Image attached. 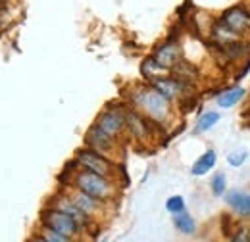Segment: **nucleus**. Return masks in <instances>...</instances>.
<instances>
[{"label":"nucleus","mask_w":250,"mask_h":242,"mask_svg":"<svg viewBox=\"0 0 250 242\" xmlns=\"http://www.w3.org/2000/svg\"><path fill=\"white\" fill-rule=\"evenodd\" d=\"M129 100L133 108H137L156 125H164L171 118V100H167L162 92H158L150 83L135 85L131 89Z\"/></svg>","instance_id":"nucleus-1"},{"label":"nucleus","mask_w":250,"mask_h":242,"mask_svg":"<svg viewBox=\"0 0 250 242\" xmlns=\"http://www.w3.org/2000/svg\"><path fill=\"white\" fill-rule=\"evenodd\" d=\"M69 173H73L69 186H73L81 192H87L89 196H93L100 202H108L114 198V194H116L114 179L102 177L98 173H93L89 169H81V167H77V171H69Z\"/></svg>","instance_id":"nucleus-2"},{"label":"nucleus","mask_w":250,"mask_h":242,"mask_svg":"<svg viewBox=\"0 0 250 242\" xmlns=\"http://www.w3.org/2000/svg\"><path fill=\"white\" fill-rule=\"evenodd\" d=\"M75 163L81 167V169H89L93 173H98L102 177H108V179H114L118 175V165L102 152H96L89 146L85 148H79L75 152Z\"/></svg>","instance_id":"nucleus-3"},{"label":"nucleus","mask_w":250,"mask_h":242,"mask_svg":"<svg viewBox=\"0 0 250 242\" xmlns=\"http://www.w3.org/2000/svg\"><path fill=\"white\" fill-rule=\"evenodd\" d=\"M41 225H44L48 229H54V231H58L62 235H67V237H73V239L79 237L81 229H83L75 217L60 212L56 208H50V206L41 212Z\"/></svg>","instance_id":"nucleus-4"},{"label":"nucleus","mask_w":250,"mask_h":242,"mask_svg":"<svg viewBox=\"0 0 250 242\" xmlns=\"http://www.w3.org/2000/svg\"><path fill=\"white\" fill-rule=\"evenodd\" d=\"M160 127L154 121H150L145 114H141L137 108H129L127 106V112H125V131L139 142H145V141H150V137L154 135V129Z\"/></svg>","instance_id":"nucleus-5"},{"label":"nucleus","mask_w":250,"mask_h":242,"mask_svg":"<svg viewBox=\"0 0 250 242\" xmlns=\"http://www.w3.org/2000/svg\"><path fill=\"white\" fill-rule=\"evenodd\" d=\"M218 20L237 35H241L243 39L250 35V8L247 4H233L225 8Z\"/></svg>","instance_id":"nucleus-6"},{"label":"nucleus","mask_w":250,"mask_h":242,"mask_svg":"<svg viewBox=\"0 0 250 242\" xmlns=\"http://www.w3.org/2000/svg\"><path fill=\"white\" fill-rule=\"evenodd\" d=\"M125 112H127V106H112V108H106L98 118H96V125L108 133L110 137L114 139H120L125 131Z\"/></svg>","instance_id":"nucleus-7"},{"label":"nucleus","mask_w":250,"mask_h":242,"mask_svg":"<svg viewBox=\"0 0 250 242\" xmlns=\"http://www.w3.org/2000/svg\"><path fill=\"white\" fill-rule=\"evenodd\" d=\"M158 92H162L167 100H183L190 96L188 91H190V83L187 81H181L177 79L175 75H166V77H160L156 81L150 83Z\"/></svg>","instance_id":"nucleus-8"},{"label":"nucleus","mask_w":250,"mask_h":242,"mask_svg":"<svg viewBox=\"0 0 250 242\" xmlns=\"http://www.w3.org/2000/svg\"><path fill=\"white\" fill-rule=\"evenodd\" d=\"M152 56L156 58V61L160 63V65H164L166 69L171 71L179 61L183 60V48H181V42L175 40V39H167L166 42H162L156 50H154Z\"/></svg>","instance_id":"nucleus-9"},{"label":"nucleus","mask_w":250,"mask_h":242,"mask_svg":"<svg viewBox=\"0 0 250 242\" xmlns=\"http://www.w3.org/2000/svg\"><path fill=\"white\" fill-rule=\"evenodd\" d=\"M116 144H118V139L110 137L108 133H104L96 123H93L85 135V146L93 148L96 152H102L106 156H110L112 152L116 150Z\"/></svg>","instance_id":"nucleus-10"},{"label":"nucleus","mask_w":250,"mask_h":242,"mask_svg":"<svg viewBox=\"0 0 250 242\" xmlns=\"http://www.w3.org/2000/svg\"><path fill=\"white\" fill-rule=\"evenodd\" d=\"M50 208H56V210H60V212L67 213V215H71V217H75L83 229H87V227L91 225V219H93V217H89L85 212H81V210L77 208V204L69 198V194L63 192V190L52 196V200H50Z\"/></svg>","instance_id":"nucleus-11"},{"label":"nucleus","mask_w":250,"mask_h":242,"mask_svg":"<svg viewBox=\"0 0 250 242\" xmlns=\"http://www.w3.org/2000/svg\"><path fill=\"white\" fill-rule=\"evenodd\" d=\"M208 37H210V42H212L216 48L229 46V44H235V42L243 40L241 35H237L235 31H231L227 25H223L218 18H216V21H214V25H212V29H210V35H208Z\"/></svg>","instance_id":"nucleus-12"},{"label":"nucleus","mask_w":250,"mask_h":242,"mask_svg":"<svg viewBox=\"0 0 250 242\" xmlns=\"http://www.w3.org/2000/svg\"><path fill=\"white\" fill-rule=\"evenodd\" d=\"M67 194H69V198L77 204V208L81 210V212H85L89 217H94L96 213L102 210V206H104V202H100V200H96L93 196H89L87 192H81V190H77V188H69V190H65Z\"/></svg>","instance_id":"nucleus-13"},{"label":"nucleus","mask_w":250,"mask_h":242,"mask_svg":"<svg viewBox=\"0 0 250 242\" xmlns=\"http://www.w3.org/2000/svg\"><path fill=\"white\" fill-rule=\"evenodd\" d=\"M225 202L227 206L237 213L239 217L250 219V194L243 190H229L225 192Z\"/></svg>","instance_id":"nucleus-14"},{"label":"nucleus","mask_w":250,"mask_h":242,"mask_svg":"<svg viewBox=\"0 0 250 242\" xmlns=\"http://www.w3.org/2000/svg\"><path fill=\"white\" fill-rule=\"evenodd\" d=\"M247 96V89L245 87H229L225 91H221L216 96V104L221 110H229L233 106H237L241 100H245Z\"/></svg>","instance_id":"nucleus-15"},{"label":"nucleus","mask_w":250,"mask_h":242,"mask_svg":"<svg viewBox=\"0 0 250 242\" xmlns=\"http://www.w3.org/2000/svg\"><path fill=\"white\" fill-rule=\"evenodd\" d=\"M141 73H143V77H145L146 83H152V81H156L160 77L169 75V69H166L164 65H160L154 56H148V58H145L143 63H141Z\"/></svg>","instance_id":"nucleus-16"},{"label":"nucleus","mask_w":250,"mask_h":242,"mask_svg":"<svg viewBox=\"0 0 250 242\" xmlns=\"http://www.w3.org/2000/svg\"><path fill=\"white\" fill-rule=\"evenodd\" d=\"M216 163H218V154H216V150L210 148V150H206L196 161H194L190 173H192L194 177H202V175H206L208 171H212V169L216 167Z\"/></svg>","instance_id":"nucleus-17"},{"label":"nucleus","mask_w":250,"mask_h":242,"mask_svg":"<svg viewBox=\"0 0 250 242\" xmlns=\"http://www.w3.org/2000/svg\"><path fill=\"white\" fill-rule=\"evenodd\" d=\"M173 225H175V229H177L179 233H183V235H192V233L196 231V223H194V219L190 217V213H187V212L175 213V215H173Z\"/></svg>","instance_id":"nucleus-18"},{"label":"nucleus","mask_w":250,"mask_h":242,"mask_svg":"<svg viewBox=\"0 0 250 242\" xmlns=\"http://www.w3.org/2000/svg\"><path fill=\"white\" fill-rule=\"evenodd\" d=\"M218 121H219V112H216V110L204 112V114L198 118L196 125H194V133H196V135L206 133V131H210L214 125H218Z\"/></svg>","instance_id":"nucleus-19"},{"label":"nucleus","mask_w":250,"mask_h":242,"mask_svg":"<svg viewBox=\"0 0 250 242\" xmlns=\"http://www.w3.org/2000/svg\"><path fill=\"white\" fill-rule=\"evenodd\" d=\"M210 190H212V194L214 196H225V192H227V177H225V173H216L214 177H212V181H210Z\"/></svg>","instance_id":"nucleus-20"},{"label":"nucleus","mask_w":250,"mask_h":242,"mask_svg":"<svg viewBox=\"0 0 250 242\" xmlns=\"http://www.w3.org/2000/svg\"><path fill=\"white\" fill-rule=\"evenodd\" d=\"M39 235L44 237L48 242H75L73 237L62 235V233H58V231H54V229H48V227H44V225H41V233H39Z\"/></svg>","instance_id":"nucleus-21"},{"label":"nucleus","mask_w":250,"mask_h":242,"mask_svg":"<svg viewBox=\"0 0 250 242\" xmlns=\"http://www.w3.org/2000/svg\"><path fill=\"white\" fill-rule=\"evenodd\" d=\"M247 160H249V150H247V148L233 150L227 156V163H229L231 167H241V165L247 163Z\"/></svg>","instance_id":"nucleus-22"},{"label":"nucleus","mask_w":250,"mask_h":242,"mask_svg":"<svg viewBox=\"0 0 250 242\" xmlns=\"http://www.w3.org/2000/svg\"><path fill=\"white\" fill-rule=\"evenodd\" d=\"M166 210L169 213H181L185 212V198L183 196H169L166 202Z\"/></svg>","instance_id":"nucleus-23"},{"label":"nucleus","mask_w":250,"mask_h":242,"mask_svg":"<svg viewBox=\"0 0 250 242\" xmlns=\"http://www.w3.org/2000/svg\"><path fill=\"white\" fill-rule=\"evenodd\" d=\"M229 242H250V231L247 227H239V229L233 233V237H231Z\"/></svg>","instance_id":"nucleus-24"},{"label":"nucleus","mask_w":250,"mask_h":242,"mask_svg":"<svg viewBox=\"0 0 250 242\" xmlns=\"http://www.w3.org/2000/svg\"><path fill=\"white\" fill-rule=\"evenodd\" d=\"M29 242H48L44 237H41V235H33L31 239H29Z\"/></svg>","instance_id":"nucleus-25"}]
</instances>
